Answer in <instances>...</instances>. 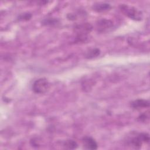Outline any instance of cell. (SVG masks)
<instances>
[{"instance_id":"obj_8","label":"cell","mask_w":150,"mask_h":150,"mask_svg":"<svg viewBox=\"0 0 150 150\" xmlns=\"http://www.w3.org/2000/svg\"><path fill=\"white\" fill-rule=\"evenodd\" d=\"M76 29L80 35H84L86 33L90 32L92 29V26L89 23H83L76 27Z\"/></svg>"},{"instance_id":"obj_13","label":"cell","mask_w":150,"mask_h":150,"mask_svg":"<svg viewBox=\"0 0 150 150\" xmlns=\"http://www.w3.org/2000/svg\"><path fill=\"white\" fill-rule=\"evenodd\" d=\"M148 118H149V115L145 113H143L141 114L138 117V120L140 121H142V122H145Z\"/></svg>"},{"instance_id":"obj_4","label":"cell","mask_w":150,"mask_h":150,"mask_svg":"<svg viewBox=\"0 0 150 150\" xmlns=\"http://www.w3.org/2000/svg\"><path fill=\"white\" fill-rule=\"evenodd\" d=\"M113 26V23L111 21L106 19L98 20L96 23V28L99 32H105L108 31Z\"/></svg>"},{"instance_id":"obj_12","label":"cell","mask_w":150,"mask_h":150,"mask_svg":"<svg viewBox=\"0 0 150 150\" xmlns=\"http://www.w3.org/2000/svg\"><path fill=\"white\" fill-rule=\"evenodd\" d=\"M31 18V15L29 13H24L19 15V20H29Z\"/></svg>"},{"instance_id":"obj_5","label":"cell","mask_w":150,"mask_h":150,"mask_svg":"<svg viewBox=\"0 0 150 150\" xmlns=\"http://www.w3.org/2000/svg\"><path fill=\"white\" fill-rule=\"evenodd\" d=\"M83 145L85 149H96L97 148V144L96 141L90 137H85L82 139Z\"/></svg>"},{"instance_id":"obj_7","label":"cell","mask_w":150,"mask_h":150,"mask_svg":"<svg viewBox=\"0 0 150 150\" xmlns=\"http://www.w3.org/2000/svg\"><path fill=\"white\" fill-rule=\"evenodd\" d=\"M93 9L97 12H103L110 10L111 8L110 4L103 2H98L93 4Z\"/></svg>"},{"instance_id":"obj_11","label":"cell","mask_w":150,"mask_h":150,"mask_svg":"<svg viewBox=\"0 0 150 150\" xmlns=\"http://www.w3.org/2000/svg\"><path fill=\"white\" fill-rule=\"evenodd\" d=\"M56 23H57V20L54 19H45L43 21V23L45 24V25H54L56 24Z\"/></svg>"},{"instance_id":"obj_6","label":"cell","mask_w":150,"mask_h":150,"mask_svg":"<svg viewBox=\"0 0 150 150\" xmlns=\"http://www.w3.org/2000/svg\"><path fill=\"white\" fill-rule=\"evenodd\" d=\"M131 106L135 110H141L148 107L149 106V103L148 100H146L138 99L131 102Z\"/></svg>"},{"instance_id":"obj_2","label":"cell","mask_w":150,"mask_h":150,"mask_svg":"<svg viewBox=\"0 0 150 150\" xmlns=\"http://www.w3.org/2000/svg\"><path fill=\"white\" fill-rule=\"evenodd\" d=\"M49 86L50 84L46 79L40 78L33 83L32 90L35 93L43 94L48 90Z\"/></svg>"},{"instance_id":"obj_1","label":"cell","mask_w":150,"mask_h":150,"mask_svg":"<svg viewBox=\"0 0 150 150\" xmlns=\"http://www.w3.org/2000/svg\"><path fill=\"white\" fill-rule=\"evenodd\" d=\"M121 12L127 16L135 21H141L143 15L141 11L135 7L126 4H121L120 6Z\"/></svg>"},{"instance_id":"obj_9","label":"cell","mask_w":150,"mask_h":150,"mask_svg":"<svg viewBox=\"0 0 150 150\" xmlns=\"http://www.w3.org/2000/svg\"><path fill=\"white\" fill-rule=\"evenodd\" d=\"M77 145H78L77 142L73 140H67L63 144V146L66 148H67L69 149H74L77 148Z\"/></svg>"},{"instance_id":"obj_3","label":"cell","mask_w":150,"mask_h":150,"mask_svg":"<svg viewBox=\"0 0 150 150\" xmlns=\"http://www.w3.org/2000/svg\"><path fill=\"white\" fill-rule=\"evenodd\" d=\"M149 141V136L146 133H139L136 136L132 137L129 141V144L135 149L141 148L143 143H148Z\"/></svg>"},{"instance_id":"obj_10","label":"cell","mask_w":150,"mask_h":150,"mask_svg":"<svg viewBox=\"0 0 150 150\" xmlns=\"http://www.w3.org/2000/svg\"><path fill=\"white\" fill-rule=\"evenodd\" d=\"M100 53V50L98 49H93L90 50L86 54V57L88 59L93 58L98 56Z\"/></svg>"}]
</instances>
